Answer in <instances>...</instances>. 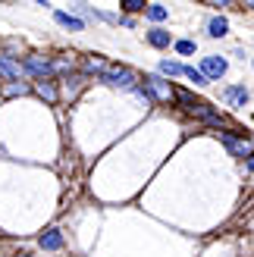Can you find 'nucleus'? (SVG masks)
I'll return each instance as SVG.
<instances>
[{
  "label": "nucleus",
  "instance_id": "obj_8",
  "mask_svg": "<svg viewBox=\"0 0 254 257\" xmlns=\"http://www.w3.org/2000/svg\"><path fill=\"white\" fill-rule=\"evenodd\" d=\"M229 104H235V107H245L248 104V91L245 88H226V94H223Z\"/></svg>",
  "mask_w": 254,
  "mask_h": 257
},
{
  "label": "nucleus",
  "instance_id": "obj_13",
  "mask_svg": "<svg viewBox=\"0 0 254 257\" xmlns=\"http://www.w3.org/2000/svg\"><path fill=\"white\" fill-rule=\"evenodd\" d=\"M38 94H41L44 100H50V104H54V100H57V88L50 85V82H41V85H38Z\"/></svg>",
  "mask_w": 254,
  "mask_h": 257
},
{
  "label": "nucleus",
  "instance_id": "obj_17",
  "mask_svg": "<svg viewBox=\"0 0 254 257\" xmlns=\"http://www.w3.org/2000/svg\"><path fill=\"white\" fill-rule=\"evenodd\" d=\"M176 50L179 54H195V41H176Z\"/></svg>",
  "mask_w": 254,
  "mask_h": 257
},
{
  "label": "nucleus",
  "instance_id": "obj_7",
  "mask_svg": "<svg viewBox=\"0 0 254 257\" xmlns=\"http://www.w3.org/2000/svg\"><path fill=\"white\" fill-rule=\"evenodd\" d=\"M60 245H63V235L57 232V229H47V232L41 235V248L44 251H57Z\"/></svg>",
  "mask_w": 254,
  "mask_h": 257
},
{
  "label": "nucleus",
  "instance_id": "obj_16",
  "mask_svg": "<svg viewBox=\"0 0 254 257\" xmlns=\"http://www.w3.org/2000/svg\"><path fill=\"white\" fill-rule=\"evenodd\" d=\"M122 10L138 13V10H145V0H122Z\"/></svg>",
  "mask_w": 254,
  "mask_h": 257
},
{
  "label": "nucleus",
  "instance_id": "obj_10",
  "mask_svg": "<svg viewBox=\"0 0 254 257\" xmlns=\"http://www.w3.org/2000/svg\"><path fill=\"white\" fill-rule=\"evenodd\" d=\"M57 22H60V25H66V29H72V32H82V19L69 16V13H57Z\"/></svg>",
  "mask_w": 254,
  "mask_h": 257
},
{
  "label": "nucleus",
  "instance_id": "obj_3",
  "mask_svg": "<svg viewBox=\"0 0 254 257\" xmlns=\"http://www.w3.org/2000/svg\"><path fill=\"white\" fill-rule=\"evenodd\" d=\"M223 138V145L229 148L235 157H248V151H251V145H248V138H235V135H229V132H223L220 135Z\"/></svg>",
  "mask_w": 254,
  "mask_h": 257
},
{
  "label": "nucleus",
  "instance_id": "obj_19",
  "mask_svg": "<svg viewBox=\"0 0 254 257\" xmlns=\"http://www.w3.org/2000/svg\"><path fill=\"white\" fill-rule=\"evenodd\" d=\"M19 257H32V254H19Z\"/></svg>",
  "mask_w": 254,
  "mask_h": 257
},
{
  "label": "nucleus",
  "instance_id": "obj_11",
  "mask_svg": "<svg viewBox=\"0 0 254 257\" xmlns=\"http://www.w3.org/2000/svg\"><path fill=\"white\" fill-rule=\"evenodd\" d=\"M226 29H229V22H226L223 16L210 19V35H213V38H223V35H226Z\"/></svg>",
  "mask_w": 254,
  "mask_h": 257
},
{
  "label": "nucleus",
  "instance_id": "obj_15",
  "mask_svg": "<svg viewBox=\"0 0 254 257\" xmlns=\"http://www.w3.org/2000/svg\"><path fill=\"white\" fill-rule=\"evenodd\" d=\"M185 75H188V79H192L195 85H207V79H204V72H201V69H195V66H185Z\"/></svg>",
  "mask_w": 254,
  "mask_h": 257
},
{
  "label": "nucleus",
  "instance_id": "obj_1",
  "mask_svg": "<svg viewBox=\"0 0 254 257\" xmlns=\"http://www.w3.org/2000/svg\"><path fill=\"white\" fill-rule=\"evenodd\" d=\"M145 82H148L151 91H154L157 100H173V97H176V91L170 88V82H167V79H160V75H148Z\"/></svg>",
  "mask_w": 254,
  "mask_h": 257
},
{
  "label": "nucleus",
  "instance_id": "obj_14",
  "mask_svg": "<svg viewBox=\"0 0 254 257\" xmlns=\"http://www.w3.org/2000/svg\"><path fill=\"white\" fill-rule=\"evenodd\" d=\"M148 16L154 19V22L167 19V7H163V4H148Z\"/></svg>",
  "mask_w": 254,
  "mask_h": 257
},
{
  "label": "nucleus",
  "instance_id": "obj_9",
  "mask_svg": "<svg viewBox=\"0 0 254 257\" xmlns=\"http://www.w3.org/2000/svg\"><path fill=\"white\" fill-rule=\"evenodd\" d=\"M148 41L154 44V47H167V44H170V32H163V29H151V32H148Z\"/></svg>",
  "mask_w": 254,
  "mask_h": 257
},
{
  "label": "nucleus",
  "instance_id": "obj_18",
  "mask_svg": "<svg viewBox=\"0 0 254 257\" xmlns=\"http://www.w3.org/2000/svg\"><path fill=\"white\" fill-rule=\"evenodd\" d=\"M248 170L254 173V154H251V157H248Z\"/></svg>",
  "mask_w": 254,
  "mask_h": 257
},
{
  "label": "nucleus",
  "instance_id": "obj_6",
  "mask_svg": "<svg viewBox=\"0 0 254 257\" xmlns=\"http://www.w3.org/2000/svg\"><path fill=\"white\" fill-rule=\"evenodd\" d=\"M0 75H7V79L16 82L19 75H22V66H19L16 60H10V57H0Z\"/></svg>",
  "mask_w": 254,
  "mask_h": 257
},
{
  "label": "nucleus",
  "instance_id": "obj_2",
  "mask_svg": "<svg viewBox=\"0 0 254 257\" xmlns=\"http://www.w3.org/2000/svg\"><path fill=\"white\" fill-rule=\"evenodd\" d=\"M201 72H204V79H220V75H226V60L223 57H204Z\"/></svg>",
  "mask_w": 254,
  "mask_h": 257
},
{
  "label": "nucleus",
  "instance_id": "obj_5",
  "mask_svg": "<svg viewBox=\"0 0 254 257\" xmlns=\"http://www.w3.org/2000/svg\"><path fill=\"white\" fill-rule=\"evenodd\" d=\"M25 69H29L32 75H38V79H47V75H50V63L47 60H41V57H29V63H25Z\"/></svg>",
  "mask_w": 254,
  "mask_h": 257
},
{
  "label": "nucleus",
  "instance_id": "obj_4",
  "mask_svg": "<svg viewBox=\"0 0 254 257\" xmlns=\"http://www.w3.org/2000/svg\"><path fill=\"white\" fill-rule=\"evenodd\" d=\"M104 79H107L110 85H119V88H135V75H132L129 69H107Z\"/></svg>",
  "mask_w": 254,
  "mask_h": 257
},
{
  "label": "nucleus",
  "instance_id": "obj_12",
  "mask_svg": "<svg viewBox=\"0 0 254 257\" xmlns=\"http://www.w3.org/2000/svg\"><path fill=\"white\" fill-rule=\"evenodd\" d=\"M160 72H163V75H185V66H179V63H170V60H163V63H160Z\"/></svg>",
  "mask_w": 254,
  "mask_h": 257
}]
</instances>
